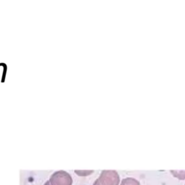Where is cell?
Listing matches in <instances>:
<instances>
[{
	"label": "cell",
	"mask_w": 185,
	"mask_h": 185,
	"mask_svg": "<svg viewBox=\"0 0 185 185\" xmlns=\"http://www.w3.org/2000/svg\"><path fill=\"white\" fill-rule=\"evenodd\" d=\"M44 185H51L50 183H49V181H47V182H46Z\"/></svg>",
	"instance_id": "7a4b0ae2"
},
{
	"label": "cell",
	"mask_w": 185,
	"mask_h": 185,
	"mask_svg": "<svg viewBox=\"0 0 185 185\" xmlns=\"http://www.w3.org/2000/svg\"><path fill=\"white\" fill-rule=\"evenodd\" d=\"M49 181L51 185H72V177L65 171H58L52 173Z\"/></svg>",
	"instance_id": "6da1fadb"
}]
</instances>
